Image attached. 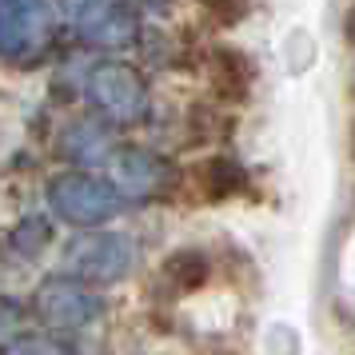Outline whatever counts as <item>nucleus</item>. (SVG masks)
Here are the masks:
<instances>
[{
	"label": "nucleus",
	"instance_id": "nucleus-7",
	"mask_svg": "<svg viewBox=\"0 0 355 355\" xmlns=\"http://www.w3.org/2000/svg\"><path fill=\"white\" fill-rule=\"evenodd\" d=\"M172 180V168L152 156V152H140V148H124L112 156V184L116 192L124 196H152L160 192L164 184Z\"/></svg>",
	"mask_w": 355,
	"mask_h": 355
},
{
	"label": "nucleus",
	"instance_id": "nucleus-10",
	"mask_svg": "<svg viewBox=\"0 0 355 355\" xmlns=\"http://www.w3.org/2000/svg\"><path fill=\"white\" fill-rule=\"evenodd\" d=\"M208 256L204 252H176V256L164 259V279L172 284L176 291H200L204 284H208Z\"/></svg>",
	"mask_w": 355,
	"mask_h": 355
},
{
	"label": "nucleus",
	"instance_id": "nucleus-5",
	"mask_svg": "<svg viewBox=\"0 0 355 355\" xmlns=\"http://www.w3.org/2000/svg\"><path fill=\"white\" fill-rule=\"evenodd\" d=\"M52 28L49 0H0V56L24 60L44 49Z\"/></svg>",
	"mask_w": 355,
	"mask_h": 355
},
{
	"label": "nucleus",
	"instance_id": "nucleus-12",
	"mask_svg": "<svg viewBox=\"0 0 355 355\" xmlns=\"http://www.w3.org/2000/svg\"><path fill=\"white\" fill-rule=\"evenodd\" d=\"M204 8H208V20L216 24V28H232V24H240L243 20L248 0H208Z\"/></svg>",
	"mask_w": 355,
	"mask_h": 355
},
{
	"label": "nucleus",
	"instance_id": "nucleus-6",
	"mask_svg": "<svg viewBox=\"0 0 355 355\" xmlns=\"http://www.w3.org/2000/svg\"><path fill=\"white\" fill-rule=\"evenodd\" d=\"M72 20L76 33L100 49H128L140 36V20L124 0H84L80 8H72Z\"/></svg>",
	"mask_w": 355,
	"mask_h": 355
},
{
	"label": "nucleus",
	"instance_id": "nucleus-9",
	"mask_svg": "<svg viewBox=\"0 0 355 355\" xmlns=\"http://www.w3.org/2000/svg\"><path fill=\"white\" fill-rule=\"evenodd\" d=\"M211 84L220 100H243L256 84V64L240 49H220L211 56Z\"/></svg>",
	"mask_w": 355,
	"mask_h": 355
},
{
	"label": "nucleus",
	"instance_id": "nucleus-4",
	"mask_svg": "<svg viewBox=\"0 0 355 355\" xmlns=\"http://www.w3.org/2000/svg\"><path fill=\"white\" fill-rule=\"evenodd\" d=\"M88 100L108 120H116V124H136L148 112V84L132 64L108 60V64L92 68V76H88Z\"/></svg>",
	"mask_w": 355,
	"mask_h": 355
},
{
	"label": "nucleus",
	"instance_id": "nucleus-2",
	"mask_svg": "<svg viewBox=\"0 0 355 355\" xmlns=\"http://www.w3.org/2000/svg\"><path fill=\"white\" fill-rule=\"evenodd\" d=\"M49 204L64 224L96 232L104 220L116 216L120 192H116V184L92 176V172H68V176H56L49 184Z\"/></svg>",
	"mask_w": 355,
	"mask_h": 355
},
{
	"label": "nucleus",
	"instance_id": "nucleus-15",
	"mask_svg": "<svg viewBox=\"0 0 355 355\" xmlns=\"http://www.w3.org/2000/svg\"><path fill=\"white\" fill-rule=\"evenodd\" d=\"M343 36H347V40L355 44V4H352V12L343 17Z\"/></svg>",
	"mask_w": 355,
	"mask_h": 355
},
{
	"label": "nucleus",
	"instance_id": "nucleus-8",
	"mask_svg": "<svg viewBox=\"0 0 355 355\" xmlns=\"http://www.w3.org/2000/svg\"><path fill=\"white\" fill-rule=\"evenodd\" d=\"M60 152L76 164H96L104 156H116L112 152V132L96 124V120H72L64 132H60Z\"/></svg>",
	"mask_w": 355,
	"mask_h": 355
},
{
	"label": "nucleus",
	"instance_id": "nucleus-11",
	"mask_svg": "<svg viewBox=\"0 0 355 355\" xmlns=\"http://www.w3.org/2000/svg\"><path fill=\"white\" fill-rule=\"evenodd\" d=\"M200 188L208 196H216V200H224V196H232L236 188H243V172L227 160V156H216V160H208L200 168Z\"/></svg>",
	"mask_w": 355,
	"mask_h": 355
},
{
	"label": "nucleus",
	"instance_id": "nucleus-3",
	"mask_svg": "<svg viewBox=\"0 0 355 355\" xmlns=\"http://www.w3.org/2000/svg\"><path fill=\"white\" fill-rule=\"evenodd\" d=\"M33 311L40 323H49L56 331H80L88 323H96L104 315L100 295H92V288H84L72 275H52L44 279L33 295Z\"/></svg>",
	"mask_w": 355,
	"mask_h": 355
},
{
	"label": "nucleus",
	"instance_id": "nucleus-16",
	"mask_svg": "<svg viewBox=\"0 0 355 355\" xmlns=\"http://www.w3.org/2000/svg\"><path fill=\"white\" fill-rule=\"evenodd\" d=\"M136 4H144L148 12H168V4H172V0H136Z\"/></svg>",
	"mask_w": 355,
	"mask_h": 355
},
{
	"label": "nucleus",
	"instance_id": "nucleus-17",
	"mask_svg": "<svg viewBox=\"0 0 355 355\" xmlns=\"http://www.w3.org/2000/svg\"><path fill=\"white\" fill-rule=\"evenodd\" d=\"M352 156H355V128H352Z\"/></svg>",
	"mask_w": 355,
	"mask_h": 355
},
{
	"label": "nucleus",
	"instance_id": "nucleus-14",
	"mask_svg": "<svg viewBox=\"0 0 355 355\" xmlns=\"http://www.w3.org/2000/svg\"><path fill=\"white\" fill-rule=\"evenodd\" d=\"M8 355H60L56 352V347H52L49 339H20V343H12V347H8Z\"/></svg>",
	"mask_w": 355,
	"mask_h": 355
},
{
	"label": "nucleus",
	"instance_id": "nucleus-1",
	"mask_svg": "<svg viewBox=\"0 0 355 355\" xmlns=\"http://www.w3.org/2000/svg\"><path fill=\"white\" fill-rule=\"evenodd\" d=\"M136 268V240L120 232H84L64 248V272L92 288H112Z\"/></svg>",
	"mask_w": 355,
	"mask_h": 355
},
{
	"label": "nucleus",
	"instance_id": "nucleus-13",
	"mask_svg": "<svg viewBox=\"0 0 355 355\" xmlns=\"http://www.w3.org/2000/svg\"><path fill=\"white\" fill-rule=\"evenodd\" d=\"M20 327H24V315L12 300H0V347H12L20 343Z\"/></svg>",
	"mask_w": 355,
	"mask_h": 355
}]
</instances>
